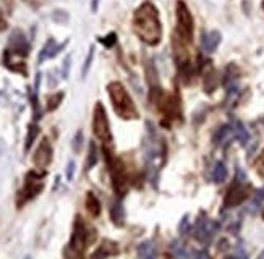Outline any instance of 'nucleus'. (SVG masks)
I'll use <instances>...</instances> for the list:
<instances>
[{"instance_id":"393cba45","label":"nucleus","mask_w":264,"mask_h":259,"mask_svg":"<svg viewBox=\"0 0 264 259\" xmlns=\"http://www.w3.org/2000/svg\"><path fill=\"white\" fill-rule=\"evenodd\" d=\"M262 201H264V186L261 190H258L256 195H254V198H253V203H251V207H250L251 213H254V210L259 207V204L262 203Z\"/></svg>"},{"instance_id":"0eeeda50","label":"nucleus","mask_w":264,"mask_h":259,"mask_svg":"<svg viewBox=\"0 0 264 259\" xmlns=\"http://www.w3.org/2000/svg\"><path fill=\"white\" fill-rule=\"evenodd\" d=\"M107 164L110 167V175L112 181H114V190L118 196H124L127 193V175H125V167L118 159H112V162L107 159Z\"/></svg>"},{"instance_id":"c85d7f7f","label":"nucleus","mask_w":264,"mask_h":259,"mask_svg":"<svg viewBox=\"0 0 264 259\" xmlns=\"http://www.w3.org/2000/svg\"><path fill=\"white\" fill-rule=\"evenodd\" d=\"M73 175H75V162L70 160L68 166H67V178H68V181L73 180Z\"/></svg>"},{"instance_id":"b1692460","label":"nucleus","mask_w":264,"mask_h":259,"mask_svg":"<svg viewBox=\"0 0 264 259\" xmlns=\"http://www.w3.org/2000/svg\"><path fill=\"white\" fill-rule=\"evenodd\" d=\"M81 148H83V131H77V135H75V138L71 141V149L75 154H80Z\"/></svg>"},{"instance_id":"6ab92c4d","label":"nucleus","mask_w":264,"mask_h":259,"mask_svg":"<svg viewBox=\"0 0 264 259\" xmlns=\"http://www.w3.org/2000/svg\"><path fill=\"white\" fill-rule=\"evenodd\" d=\"M37 133H39V127H37L36 123H31L30 128H28V136H26V145H25V149L30 151V148L33 146V143L37 136Z\"/></svg>"},{"instance_id":"dca6fc26","label":"nucleus","mask_w":264,"mask_h":259,"mask_svg":"<svg viewBox=\"0 0 264 259\" xmlns=\"http://www.w3.org/2000/svg\"><path fill=\"white\" fill-rule=\"evenodd\" d=\"M110 217H112V220H114L115 225H122V224H124L125 214H124V207H122L120 201H115V203L110 206Z\"/></svg>"},{"instance_id":"1a4fd4ad","label":"nucleus","mask_w":264,"mask_h":259,"mask_svg":"<svg viewBox=\"0 0 264 259\" xmlns=\"http://www.w3.org/2000/svg\"><path fill=\"white\" fill-rule=\"evenodd\" d=\"M33 160H34V166L41 170H44L52 162V146H51V143L47 138H44L41 141L39 148H37L34 152Z\"/></svg>"},{"instance_id":"f3484780","label":"nucleus","mask_w":264,"mask_h":259,"mask_svg":"<svg viewBox=\"0 0 264 259\" xmlns=\"http://www.w3.org/2000/svg\"><path fill=\"white\" fill-rule=\"evenodd\" d=\"M136 253L139 257H145V259H151V257H156V248L154 245L151 243V242H145L143 245H139L138 249H136Z\"/></svg>"},{"instance_id":"aec40b11","label":"nucleus","mask_w":264,"mask_h":259,"mask_svg":"<svg viewBox=\"0 0 264 259\" xmlns=\"http://www.w3.org/2000/svg\"><path fill=\"white\" fill-rule=\"evenodd\" d=\"M232 135H233V130L229 127V125H225V127H222V128L218 131V135H215V143H218V145H222V143H225L227 139H230Z\"/></svg>"},{"instance_id":"7c9ffc66","label":"nucleus","mask_w":264,"mask_h":259,"mask_svg":"<svg viewBox=\"0 0 264 259\" xmlns=\"http://www.w3.org/2000/svg\"><path fill=\"white\" fill-rule=\"evenodd\" d=\"M92 12H96V8H98V0H92Z\"/></svg>"},{"instance_id":"cd10ccee","label":"nucleus","mask_w":264,"mask_h":259,"mask_svg":"<svg viewBox=\"0 0 264 259\" xmlns=\"http://www.w3.org/2000/svg\"><path fill=\"white\" fill-rule=\"evenodd\" d=\"M70 65H71V55H67V57H65V60H63V70H62V78H63V80L68 78Z\"/></svg>"},{"instance_id":"f257e3e1","label":"nucleus","mask_w":264,"mask_h":259,"mask_svg":"<svg viewBox=\"0 0 264 259\" xmlns=\"http://www.w3.org/2000/svg\"><path fill=\"white\" fill-rule=\"evenodd\" d=\"M133 30L139 39L148 45H157L161 42L162 26L159 20V12L151 2H145L136 8L133 15Z\"/></svg>"},{"instance_id":"9b49d317","label":"nucleus","mask_w":264,"mask_h":259,"mask_svg":"<svg viewBox=\"0 0 264 259\" xmlns=\"http://www.w3.org/2000/svg\"><path fill=\"white\" fill-rule=\"evenodd\" d=\"M7 52L18 54V55H28V52H30V44H28L26 37H25V34L21 31L15 30L10 34V41H8Z\"/></svg>"},{"instance_id":"423d86ee","label":"nucleus","mask_w":264,"mask_h":259,"mask_svg":"<svg viewBox=\"0 0 264 259\" xmlns=\"http://www.w3.org/2000/svg\"><path fill=\"white\" fill-rule=\"evenodd\" d=\"M92 238H94V232L91 230V233H88L86 224L83 222V219L80 216H77V220H75V225H73V235H71L70 248L77 254H83L84 249L88 248V245L91 243Z\"/></svg>"},{"instance_id":"2eb2a0df","label":"nucleus","mask_w":264,"mask_h":259,"mask_svg":"<svg viewBox=\"0 0 264 259\" xmlns=\"http://www.w3.org/2000/svg\"><path fill=\"white\" fill-rule=\"evenodd\" d=\"M86 209H88V213L92 217H98L101 214V203H99V199L96 198V195H94V193L86 195Z\"/></svg>"},{"instance_id":"f8f14e48","label":"nucleus","mask_w":264,"mask_h":259,"mask_svg":"<svg viewBox=\"0 0 264 259\" xmlns=\"http://www.w3.org/2000/svg\"><path fill=\"white\" fill-rule=\"evenodd\" d=\"M221 39H222V36H221L219 31L204 33L201 36V47H203V51L207 52V54H212L215 49H218V45L221 44Z\"/></svg>"},{"instance_id":"f03ea898","label":"nucleus","mask_w":264,"mask_h":259,"mask_svg":"<svg viewBox=\"0 0 264 259\" xmlns=\"http://www.w3.org/2000/svg\"><path fill=\"white\" fill-rule=\"evenodd\" d=\"M107 91L110 96L112 105H114V110L120 119H125V120L138 119V110L135 107L133 101H131L130 94L124 88V84L118 83V81L109 83Z\"/></svg>"},{"instance_id":"a211bd4d","label":"nucleus","mask_w":264,"mask_h":259,"mask_svg":"<svg viewBox=\"0 0 264 259\" xmlns=\"http://www.w3.org/2000/svg\"><path fill=\"white\" fill-rule=\"evenodd\" d=\"M225 178H227V167H225L224 162H218L212 170V180L215 183H222Z\"/></svg>"},{"instance_id":"c756f323","label":"nucleus","mask_w":264,"mask_h":259,"mask_svg":"<svg viewBox=\"0 0 264 259\" xmlns=\"http://www.w3.org/2000/svg\"><path fill=\"white\" fill-rule=\"evenodd\" d=\"M186 232H188V216H185L182 219V222H180V233L185 235Z\"/></svg>"},{"instance_id":"5701e85b","label":"nucleus","mask_w":264,"mask_h":259,"mask_svg":"<svg viewBox=\"0 0 264 259\" xmlns=\"http://www.w3.org/2000/svg\"><path fill=\"white\" fill-rule=\"evenodd\" d=\"M92 57H94V45L89 47V52H88V57H86V60H84V65H83V68H81V76H83V80L86 78V75L91 68V63H92Z\"/></svg>"},{"instance_id":"39448f33","label":"nucleus","mask_w":264,"mask_h":259,"mask_svg":"<svg viewBox=\"0 0 264 259\" xmlns=\"http://www.w3.org/2000/svg\"><path fill=\"white\" fill-rule=\"evenodd\" d=\"M45 175V172H30V174L26 175V181H25V188L18 193V199H16V206L21 207L26 201L33 199L34 196H37L42 191L44 188V183H42V178Z\"/></svg>"},{"instance_id":"a878e982","label":"nucleus","mask_w":264,"mask_h":259,"mask_svg":"<svg viewBox=\"0 0 264 259\" xmlns=\"http://www.w3.org/2000/svg\"><path fill=\"white\" fill-rule=\"evenodd\" d=\"M99 42H102L104 45L107 47V49H110V47L117 42V34H115V33H110V34H107L106 37H99Z\"/></svg>"},{"instance_id":"20e7f679","label":"nucleus","mask_w":264,"mask_h":259,"mask_svg":"<svg viewBox=\"0 0 264 259\" xmlns=\"http://www.w3.org/2000/svg\"><path fill=\"white\" fill-rule=\"evenodd\" d=\"M92 133L99 141H102L104 145L112 141V133H110V125L106 109H104L102 102H98L96 107H94L92 113Z\"/></svg>"},{"instance_id":"6e6552de","label":"nucleus","mask_w":264,"mask_h":259,"mask_svg":"<svg viewBox=\"0 0 264 259\" xmlns=\"http://www.w3.org/2000/svg\"><path fill=\"white\" fill-rule=\"evenodd\" d=\"M248 190L250 188L245 186L243 185V180L240 181V177L237 175V180H235L233 186L229 190L227 198H225V201H224V206L225 207H233V206L242 204L243 201L248 198Z\"/></svg>"},{"instance_id":"4468645a","label":"nucleus","mask_w":264,"mask_h":259,"mask_svg":"<svg viewBox=\"0 0 264 259\" xmlns=\"http://www.w3.org/2000/svg\"><path fill=\"white\" fill-rule=\"evenodd\" d=\"M233 138H237L240 141V145L247 146L248 141H250V135H248V130L245 128V125L237 122L233 125Z\"/></svg>"},{"instance_id":"7ed1b4c3","label":"nucleus","mask_w":264,"mask_h":259,"mask_svg":"<svg viewBox=\"0 0 264 259\" xmlns=\"http://www.w3.org/2000/svg\"><path fill=\"white\" fill-rule=\"evenodd\" d=\"M177 34L183 42H191L193 39V16L183 0L177 2Z\"/></svg>"},{"instance_id":"412c9836","label":"nucleus","mask_w":264,"mask_h":259,"mask_svg":"<svg viewBox=\"0 0 264 259\" xmlns=\"http://www.w3.org/2000/svg\"><path fill=\"white\" fill-rule=\"evenodd\" d=\"M62 99H63V92H57V94H52V96H49V99H47V112H52V110H55L60 105V102H62Z\"/></svg>"},{"instance_id":"ddd939ff","label":"nucleus","mask_w":264,"mask_h":259,"mask_svg":"<svg viewBox=\"0 0 264 259\" xmlns=\"http://www.w3.org/2000/svg\"><path fill=\"white\" fill-rule=\"evenodd\" d=\"M65 44H67V42H65ZM65 44L57 45V42H55L54 37H49V39H47V42H45V45L42 47L41 54H39V63H42L44 60L52 59V57L57 55L60 52V49H63V47H65Z\"/></svg>"},{"instance_id":"4be33fe9","label":"nucleus","mask_w":264,"mask_h":259,"mask_svg":"<svg viewBox=\"0 0 264 259\" xmlns=\"http://www.w3.org/2000/svg\"><path fill=\"white\" fill-rule=\"evenodd\" d=\"M98 162V148L94 143L89 145V154H88V162H86V170H91L92 166H96Z\"/></svg>"},{"instance_id":"bb28decb","label":"nucleus","mask_w":264,"mask_h":259,"mask_svg":"<svg viewBox=\"0 0 264 259\" xmlns=\"http://www.w3.org/2000/svg\"><path fill=\"white\" fill-rule=\"evenodd\" d=\"M254 169H256L259 177H264V149L261 151V154L258 156V159L254 160Z\"/></svg>"},{"instance_id":"9d476101","label":"nucleus","mask_w":264,"mask_h":259,"mask_svg":"<svg viewBox=\"0 0 264 259\" xmlns=\"http://www.w3.org/2000/svg\"><path fill=\"white\" fill-rule=\"evenodd\" d=\"M218 228H219V225L212 222V220L203 219L195 227V238L201 243H207L212 238V235L218 232Z\"/></svg>"}]
</instances>
